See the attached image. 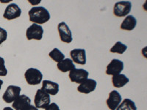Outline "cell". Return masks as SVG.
Listing matches in <instances>:
<instances>
[{
  "instance_id": "6da1fadb",
  "label": "cell",
  "mask_w": 147,
  "mask_h": 110,
  "mask_svg": "<svg viewBox=\"0 0 147 110\" xmlns=\"http://www.w3.org/2000/svg\"><path fill=\"white\" fill-rule=\"evenodd\" d=\"M30 21L36 24H44L50 19V13L43 6L32 7L28 13Z\"/></svg>"
},
{
  "instance_id": "7a4b0ae2",
  "label": "cell",
  "mask_w": 147,
  "mask_h": 110,
  "mask_svg": "<svg viewBox=\"0 0 147 110\" xmlns=\"http://www.w3.org/2000/svg\"><path fill=\"white\" fill-rule=\"evenodd\" d=\"M24 77L27 83L30 85H37L41 83L43 74L38 69L30 68L24 73Z\"/></svg>"
},
{
  "instance_id": "3957f363",
  "label": "cell",
  "mask_w": 147,
  "mask_h": 110,
  "mask_svg": "<svg viewBox=\"0 0 147 110\" xmlns=\"http://www.w3.org/2000/svg\"><path fill=\"white\" fill-rule=\"evenodd\" d=\"M50 95L42 90L41 89L37 90L35 95V107L37 109H46L50 104Z\"/></svg>"
},
{
  "instance_id": "277c9868",
  "label": "cell",
  "mask_w": 147,
  "mask_h": 110,
  "mask_svg": "<svg viewBox=\"0 0 147 110\" xmlns=\"http://www.w3.org/2000/svg\"><path fill=\"white\" fill-rule=\"evenodd\" d=\"M132 9V3L129 1L118 2L114 5L113 14L117 17H125Z\"/></svg>"
},
{
  "instance_id": "5b68a950",
  "label": "cell",
  "mask_w": 147,
  "mask_h": 110,
  "mask_svg": "<svg viewBox=\"0 0 147 110\" xmlns=\"http://www.w3.org/2000/svg\"><path fill=\"white\" fill-rule=\"evenodd\" d=\"M22 88L15 85H9L2 95V99L7 103H13L20 95Z\"/></svg>"
},
{
  "instance_id": "8992f818",
  "label": "cell",
  "mask_w": 147,
  "mask_h": 110,
  "mask_svg": "<svg viewBox=\"0 0 147 110\" xmlns=\"http://www.w3.org/2000/svg\"><path fill=\"white\" fill-rule=\"evenodd\" d=\"M44 35V28L42 26L33 23L27 28L26 31V37L28 40H40L43 38Z\"/></svg>"
},
{
  "instance_id": "52a82bcc",
  "label": "cell",
  "mask_w": 147,
  "mask_h": 110,
  "mask_svg": "<svg viewBox=\"0 0 147 110\" xmlns=\"http://www.w3.org/2000/svg\"><path fill=\"white\" fill-rule=\"evenodd\" d=\"M124 62L121 60L118 59H113L107 65L106 68V74L109 76H116L121 74V71L124 70Z\"/></svg>"
},
{
  "instance_id": "ba28073f",
  "label": "cell",
  "mask_w": 147,
  "mask_h": 110,
  "mask_svg": "<svg viewBox=\"0 0 147 110\" xmlns=\"http://www.w3.org/2000/svg\"><path fill=\"white\" fill-rule=\"evenodd\" d=\"M88 76V71H87L85 69L74 68L69 72V77L70 78L71 82H74V83L81 84L87 79Z\"/></svg>"
},
{
  "instance_id": "9c48e42d",
  "label": "cell",
  "mask_w": 147,
  "mask_h": 110,
  "mask_svg": "<svg viewBox=\"0 0 147 110\" xmlns=\"http://www.w3.org/2000/svg\"><path fill=\"white\" fill-rule=\"evenodd\" d=\"M59 35H60V40L63 43L70 44L73 40L72 38V32L69 29V26L65 22H60L57 25Z\"/></svg>"
},
{
  "instance_id": "30bf717a",
  "label": "cell",
  "mask_w": 147,
  "mask_h": 110,
  "mask_svg": "<svg viewBox=\"0 0 147 110\" xmlns=\"http://www.w3.org/2000/svg\"><path fill=\"white\" fill-rule=\"evenodd\" d=\"M22 15V10L18 5L15 3L10 4L7 5L3 14V17L8 21L13 20L18 18Z\"/></svg>"
},
{
  "instance_id": "8fae6325",
  "label": "cell",
  "mask_w": 147,
  "mask_h": 110,
  "mask_svg": "<svg viewBox=\"0 0 147 110\" xmlns=\"http://www.w3.org/2000/svg\"><path fill=\"white\" fill-rule=\"evenodd\" d=\"M122 101V97L117 90H112L106 101L107 106L110 110H115Z\"/></svg>"
},
{
  "instance_id": "7c38bea8",
  "label": "cell",
  "mask_w": 147,
  "mask_h": 110,
  "mask_svg": "<svg viewBox=\"0 0 147 110\" xmlns=\"http://www.w3.org/2000/svg\"><path fill=\"white\" fill-rule=\"evenodd\" d=\"M96 81H95L94 79H91V78H87L83 82L80 84V85L77 87V91L81 93L89 94L96 90Z\"/></svg>"
},
{
  "instance_id": "4fadbf2b",
  "label": "cell",
  "mask_w": 147,
  "mask_h": 110,
  "mask_svg": "<svg viewBox=\"0 0 147 110\" xmlns=\"http://www.w3.org/2000/svg\"><path fill=\"white\" fill-rule=\"evenodd\" d=\"M71 60L77 64H86V52L83 48H74L70 52Z\"/></svg>"
},
{
  "instance_id": "5bb4252c",
  "label": "cell",
  "mask_w": 147,
  "mask_h": 110,
  "mask_svg": "<svg viewBox=\"0 0 147 110\" xmlns=\"http://www.w3.org/2000/svg\"><path fill=\"white\" fill-rule=\"evenodd\" d=\"M31 105V100L26 95H20L13 102V109L14 110H22Z\"/></svg>"
},
{
  "instance_id": "9a60e30c",
  "label": "cell",
  "mask_w": 147,
  "mask_h": 110,
  "mask_svg": "<svg viewBox=\"0 0 147 110\" xmlns=\"http://www.w3.org/2000/svg\"><path fill=\"white\" fill-rule=\"evenodd\" d=\"M41 90L49 95H55L58 93L59 85L56 82H52L49 80L43 81Z\"/></svg>"
},
{
  "instance_id": "2e32d148",
  "label": "cell",
  "mask_w": 147,
  "mask_h": 110,
  "mask_svg": "<svg viewBox=\"0 0 147 110\" xmlns=\"http://www.w3.org/2000/svg\"><path fill=\"white\" fill-rule=\"evenodd\" d=\"M137 25V20L132 15H127L124 20L122 21L121 24L120 26V28L123 30H127V31H132L136 28Z\"/></svg>"
},
{
  "instance_id": "e0dca14e",
  "label": "cell",
  "mask_w": 147,
  "mask_h": 110,
  "mask_svg": "<svg viewBox=\"0 0 147 110\" xmlns=\"http://www.w3.org/2000/svg\"><path fill=\"white\" fill-rule=\"evenodd\" d=\"M57 69L63 73H66L68 71L74 70L75 68V65L71 59H64L61 62H58L57 65Z\"/></svg>"
},
{
  "instance_id": "ac0fdd59",
  "label": "cell",
  "mask_w": 147,
  "mask_h": 110,
  "mask_svg": "<svg viewBox=\"0 0 147 110\" xmlns=\"http://www.w3.org/2000/svg\"><path fill=\"white\" fill-rule=\"evenodd\" d=\"M129 79L124 74H119V75L113 76L112 77L113 85L116 88L123 87L127 83H129Z\"/></svg>"
},
{
  "instance_id": "d6986e66",
  "label": "cell",
  "mask_w": 147,
  "mask_h": 110,
  "mask_svg": "<svg viewBox=\"0 0 147 110\" xmlns=\"http://www.w3.org/2000/svg\"><path fill=\"white\" fill-rule=\"evenodd\" d=\"M115 110H137L135 102L129 99H125L122 101Z\"/></svg>"
},
{
  "instance_id": "ffe728a7",
  "label": "cell",
  "mask_w": 147,
  "mask_h": 110,
  "mask_svg": "<svg viewBox=\"0 0 147 110\" xmlns=\"http://www.w3.org/2000/svg\"><path fill=\"white\" fill-rule=\"evenodd\" d=\"M49 57L52 60H53L55 62H57V63L61 62L62 60H63L65 59V55H64V54H63L57 48H53L49 53Z\"/></svg>"
},
{
  "instance_id": "44dd1931",
  "label": "cell",
  "mask_w": 147,
  "mask_h": 110,
  "mask_svg": "<svg viewBox=\"0 0 147 110\" xmlns=\"http://www.w3.org/2000/svg\"><path fill=\"white\" fill-rule=\"evenodd\" d=\"M127 46L122 44L121 41H117L113 46V47L110 49L111 53L119 54H123L127 51Z\"/></svg>"
},
{
  "instance_id": "7402d4cb",
  "label": "cell",
  "mask_w": 147,
  "mask_h": 110,
  "mask_svg": "<svg viewBox=\"0 0 147 110\" xmlns=\"http://www.w3.org/2000/svg\"><path fill=\"white\" fill-rule=\"evenodd\" d=\"M7 75V70L5 65V60L0 57V76H6Z\"/></svg>"
},
{
  "instance_id": "603a6c76",
  "label": "cell",
  "mask_w": 147,
  "mask_h": 110,
  "mask_svg": "<svg viewBox=\"0 0 147 110\" xmlns=\"http://www.w3.org/2000/svg\"><path fill=\"white\" fill-rule=\"evenodd\" d=\"M7 32L5 29L0 27V45L7 40Z\"/></svg>"
},
{
  "instance_id": "cb8c5ba5",
  "label": "cell",
  "mask_w": 147,
  "mask_h": 110,
  "mask_svg": "<svg viewBox=\"0 0 147 110\" xmlns=\"http://www.w3.org/2000/svg\"><path fill=\"white\" fill-rule=\"evenodd\" d=\"M45 110H60L59 108L58 105L56 104L55 103H50L48 107H47V108L45 109Z\"/></svg>"
},
{
  "instance_id": "d4e9b609",
  "label": "cell",
  "mask_w": 147,
  "mask_h": 110,
  "mask_svg": "<svg viewBox=\"0 0 147 110\" xmlns=\"http://www.w3.org/2000/svg\"><path fill=\"white\" fill-rule=\"evenodd\" d=\"M22 110H38V109H37L35 106H32V105H30L28 107H25V108H24Z\"/></svg>"
},
{
  "instance_id": "484cf974",
  "label": "cell",
  "mask_w": 147,
  "mask_h": 110,
  "mask_svg": "<svg viewBox=\"0 0 147 110\" xmlns=\"http://www.w3.org/2000/svg\"><path fill=\"white\" fill-rule=\"evenodd\" d=\"M3 110H14L13 109L11 108V107H5L3 109Z\"/></svg>"
},
{
  "instance_id": "4316f807",
  "label": "cell",
  "mask_w": 147,
  "mask_h": 110,
  "mask_svg": "<svg viewBox=\"0 0 147 110\" xmlns=\"http://www.w3.org/2000/svg\"><path fill=\"white\" fill-rule=\"evenodd\" d=\"M3 81L2 80V79H0V90H1V88H2V85H3Z\"/></svg>"
}]
</instances>
